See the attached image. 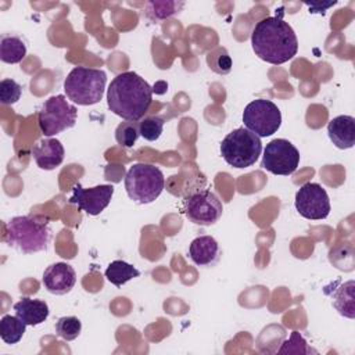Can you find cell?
I'll return each mask as SVG.
<instances>
[{"label": "cell", "instance_id": "1", "mask_svg": "<svg viewBox=\"0 0 355 355\" xmlns=\"http://www.w3.org/2000/svg\"><path fill=\"white\" fill-rule=\"evenodd\" d=\"M251 44L261 60L273 65L290 61L298 51L295 32L282 15L265 17L257 22L251 33Z\"/></svg>", "mask_w": 355, "mask_h": 355}, {"label": "cell", "instance_id": "2", "mask_svg": "<svg viewBox=\"0 0 355 355\" xmlns=\"http://www.w3.org/2000/svg\"><path fill=\"white\" fill-rule=\"evenodd\" d=\"M153 103V87L136 72L116 75L107 89L108 108L125 121L137 122Z\"/></svg>", "mask_w": 355, "mask_h": 355}, {"label": "cell", "instance_id": "3", "mask_svg": "<svg viewBox=\"0 0 355 355\" xmlns=\"http://www.w3.org/2000/svg\"><path fill=\"white\" fill-rule=\"evenodd\" d=\"M6 243L18 248L24 254L46 251L51 230L47 222L32 216H14L6 225Z\"/></svg>", "mask_w": 355, "mask_h": 355}, {"label": "cell", "instance_id": "4", "mask_svg": "<svg viewBox=\"0 0 355 355\" xmlns=\"http://www.w3.org/2000/svg\"><path fill=\"white\" fill-rule=\"evenodd\" d=\"M107 75L103 69L75 67L64 80L67 97L78 105L97 104L104 94Z\"/></svg>", "mask_w": 355, "mask_h": 355}, {"label": "cell", "instance_id": "5", "mask_svg": "<svg viewBox=\"0 0 355 355\" xmlns=\"http://www.w3.org/2000/svg\"><path fill=\"white\" fill-rule=\"evenodd\" d=\"M262 153L261 137L247 128H237L227 133L220 143V155L233 168H248Z\"/></svg>", "mask_w": 355, "mask_h": 355}, {"label": "cell", "instance_id": "6", "mask_svg": "<svg viewBox=\"0 0 355 355\" xmlns=\"http://www.w3.org/2000/svg\"><path fill=\"white\" fill-rule=\"evenodd\" d=\"M165 186V178L159 168L151 164H133L125 176V189L130 200L139 204H150L159 197Z\"/></svg>", "mask_w": 355, "mask_h": 355}, {"label": "cell", "instance_id": "7", "mask_svg": "<svg viewBox=\"0 0 355 355\" xmlns=\"http://www.w3.org/2000/svg\"><path fill=\"white\" fill-rule=\"evenodd\" d=\"M76 116V107L65 96L57 94L46 100L42 105L37 116L39 129L44 136L50 137L75 126Z\"/></svg>", "mask_w": 355, "mask_h": 355}, {"label": "cell", "instance_id": "8", "mask_svg": "<svg viewBox=\"0 0 355 355\" xmlns=\"http://www.w3.org/2000/svg\"><path fill=\"white\" fill-rule=\"evenodd\" d=\"M243 123L258 137H268L279 130L282 125V112L273 101L257 98L245 105L243 111Z\"/></svg>", "mask_w": 355, "mask_h": 355}, {"label": "cell", "instance_id": "9", "mask_svg": "<svg viewBox=\"0 0 355 355\" xmlns=\"http://www.w3.org/2000/svg\"><path fill=\"white\" fill-rule=\"evenodd\" d=\"M300 165V151L286 139H275L269 141L263 150L261 166L273 175L288 176L297 171Z\"/></svg>", "mask_w": 355, "mask_h": 355}, {"label": "cell", "instance_id": "10", "mask_svg": "<svg viewBox=\"0 0 355 355\" xmlns=\"http://www.w3.org/2000/svg\"><path fill=\"white\" fill-rule=\"evenodd\" d=\"M184 215L196 225L211 226L219 220L223 205L215 193L209 190H198L190 193L183 201Z\"/></svg>", "mask_w": 355, "mask_h": 355}, {"label": "cell", "instance_id": "11", "mask_svg": "<svg viewBox=\"0 0 355 355\" xmlns=\"http://www.w3.org/2000/svg\"><path fill=\"white\" fill-rule=\"evenodd\" d=\"M294 205L297 212L311 220H320L330 214V198L323 186L313 182L304 183L295 193Z\"/></svg>", "mask_w": 355, "mask_h": 355}, {"label": "cell", "instance_id": "12", "mask_svg": "<svg viewBox=\"0 0 355 355\" xmlns=\"http://www.w3.org/2000/svg\"><path fill=\"white\" fill-rule=\"evenodd\" d=\"M114 194L112 184H100L96 187L85 189L79 183L73 186L72 196L69 197V202L78 205L79 209L85 211L87 215H98L101 214L110 204Z\"/></svg>", "mask_w": 355, "mask_h": 355}, {"label": "cell", "instance_id": "13", "mask_svg": "<svg viewBox=\"0 0 355 355\" xmlns=\"http://www.w3.org/2000/svg\"><path fill=\"white\" fill-rule=\"evenodd\" d=\"M42 282L49 293L64 295L73 288L76 283V272L67 262H55L44 269Z\"/></svg>", "mask_w": 355, "mask_h": 355}, {"label": "cell", "instance_id": "14", "mask_svg": "<svg viewBox=\"0 0 355 355\" xmlns=\"http://www.w3.org/2000/svg\"><path fill=\"white\" fill-rule=\"evenodd\" d=\"M32 155L40 169L53 171L62 164L65 150L60 140L46 137L33 144Z\"/></svg>", "mask_w": 355, "mask_h": 355}, {"label": "cell", "instance_id": "15", "mask_svg": "<svg viewBox=\"0 0 355 355\" xmlns=\"http://www.w3.org/2000/svg\"><path fill=\"white\" fill-rule=\"evenodd\" d=\"M327 135L331 143L340 148L347 150L355 144V119L351 115H338L327 123Z\"/></svg>", "mask_w": 355, "mask_h": 355}, {"label": "cell", "instance_id": "16", "mask_svg": "<svg viewBox=\"0 0 355 355\" xmlns=\"http://www.w3.org/2000/svg\"><path fill=\"white\" fill-rule=\"evenodd\" d=\"M189 255L197 266H212L220 258V248L212 236H200L190 243Z\"/></svg>", "mask_w": 355, "mask_h": 355}, {"label": "cell", "instance_id": "17", "mask_svg": "<svg viewBox=\"0 0 355 355\" xmlns=\"http://www.w3.org/2000/svg\"><path fill=\"white\" fill-rule=\"evenodd\" d=\"M15 315L26 326H37L49 318V305L43 300H35L29 297L21 298L14 304Z\"/></svg>", "mask_w": 355, "mask_h": 355}, {"label": "cell", "instance_id": "18", "mask_svg": "<svg viewBox=\"0 0 355 355\" xmlns=\"http://www.w3.org/2000/svg\"><path fill=\"white\" fill-rule=\"evenodd\" d=\"M26 55L25 42L15 35H4L0 40V60L6 64H18Z\"/></svg>", "mask_w": 355, "mask_h": 355}, {"label": "cell", "instance_id": "19", "mask_svg": "<svg viewBox=\"0 0 355 355\" xmlns=\"http://www.w3.org/2000/svg\"><path fill=\"white\" fill-rule=\"evenodd\" d=\"M139 276H140V270L122 259L112 261L105 269L107 280L115 287H122L125 283Z\"/></svg>", "mask_w": 355, "mask_h": 355}, {"label": "cell", "instance_id": "20", "mask_svg": "<svg viewBox=\"0 0 355 355\" xmlns=\"http://www.w3.org/2000/svg\"><path fill=\"white\" fill-rule=\"evenodd\" d=\"M26 324L15 315H4L0 320V337L6 344H17L22 340Z\"/></svg>", "mask_w": 355, "mask_h": 355}, {"label": "cell", "instance_id": "21", "mask_svg": "<svg viewBox=\"0 0 355 355\" xmlns=\"http://www.w3.org/2000/svg\"><path fill=\"white\" fill-rule=\"evenodd\" d=\"M207 65L218 75H227L232 71L233 61L225 47H216L207 54Z\"/></svg>", "mask_w": 355, "mask_h": 355}, {"label": "cell", "instance_id": "22", "mask_svg": "<svg viewBox=\"0 0 355 355\" xmlns=\"http://www.w3.org/2000/svg\"><path fill=\"white\" fill-rule=\"evenodd\" d=\"M336 309L347 318H354V282H347L334 294Z\"/></svg>", "mask_w": 355, "mask_h": 355}, {"label": "cell", "instance_id": "23", "mask_svg": "<svg viewBox=\"0 0 355 355\" xmlns=\"http://www.w3.org/2000/svg\"><path fill=\"white\" fill-rule=\"evenodd\" d=\"M183 6V1H150L146 14L151 19H165L178 14Z\"/></svg>", "mask_w": 355, "mask_h": 355}, {"label": "cell", "instance_id": "24", "mask_svg": "<svg viewBox=\"0 0 355 355\" xmlns=\"http://www.w3.org/2000/svg\"><path fill=\"white\" fill-rule=\"evenodd\" d=\"M140 136L139 123L135 121H125L121 122L115 129V140L119 146L125 148H130L135 146Z\"/></svg>", "mask_w": 355, "mask_h": 355}, {"label": "cell", "instance_id": "25", "mask_svg": "<svg viewBox=\"0 0 355 355\" xmlns=\"http://www.w3.org/2000/svg\"><path fill=\"white\" fill-rule=\"evenodd\" d=\"M82 331V322L76 316H62L55 322V333L65 341L78 338Z\"/></svg>", "mask_w": 355, "mask_h": 355}, {"label": "cell", "instance_id": "26", "mask_svg": "<svg viewBox=\"0 0 355 355\" xmlns=\"http://www.w3.org/2000/svg\"><path fill=\"white\" fill-rule=\"evenodd\" d=\"M164 123L165 121L161 116H157V115L144 116L139 122L140 136L148 141H155L164 130Z\"/></svg>", "mask_w": 355, "mask_h": 355}, {"label": "cell", "instance_id": "27", "mask_svg": "<svg viewBox=\"0 0 355 355\" xmlns=\"http://www.w3.org/2000/svg\"><path fill=\"white\" fill-rule=\"evenodd\" d=\"M22 94V87L18 82H15L14 79H3L0 82V101L1 104L10 105V104H15Z\"/></svg>", "mask_w": 355, "mask_h": 355}, {"label": "cell", "instance_id": "28", "mask_svg": "<svg viewBox=\"0 0 355 355\" xmlns=\"http://www.w3.org/2000/svg\"><path fill=\"white\" fill-rule=\"evenodd\" d=\"M277 352L279 354H309L316 351L308 347L305 338L298 331H291L290 338L283 343L282 348Z\"/></svg>", "mask_w": 355, "mask_h": 355}]
</instances>
